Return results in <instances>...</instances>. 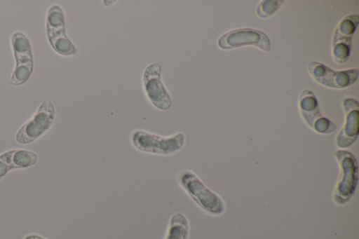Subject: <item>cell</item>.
<instances>
[{"mask_svg": "<svg viewBox=\"0 0 359 239\" xmlns=\"http://www.w3.org/2000/svg\"><path fill=\"white\" fill-rule=\"evenodd\" d=\"M357 15H349L344 18L336 27L332 39V54L337 63L345 62L350 54L351 40L358 24Z\"/></svg>", "mask_w": 359, "mask_h": 239, "instance_id": "obj_10", "label": "cell"}, {"mask_svg": "<svg viewBox=\"0 0 359 239\" xmlns=\"http://www.w3.org/2000/svg\"><path fill=\"white\" fill-rule=\"evenodd\" d=\"M11 44L16 60V65L10 83L20 86L29 78L34 67L31 44L27 36L20 32H15L11 37Z\"/></svg>", "mask_w": 359, "mask_h": 239, "instance_id": "obj_5", "label": "cell"}, {"mask_svg": "<svg viewBox=\"0 0 359 239\" xmlns=\"http://www.w3.org/2000/svg\"><path fill=\"white\" fill-rule=\"evenodd\" d=\"M142 83L145 95L153 106L162 111L170 109L171 97L163 83L161 67L158 63H151L145 67Z\"/></svg>", "mask_w": 359, "mask_h": 239, "instance_id": "obj_6", "label": "cell"}, {"mask_svg": "<svg viewBox=\"0 0 359 239\" xmlns=\"http://www.w3.org/2000/svg\"><path fill=\"white\" fill-rule=\"evenodd\" d=\"M189 224L187 217L176 212L171 216L165 239H188Z\"/></svg>", "mask_w": 359, "mask_h": 239, "instance_id": "obj_14", "label": "cell"}, {"mask_svg": "<svg viewBox=\"0 0 359 239\" xmlns=\"http://www.w3.org/2000/svg\"><path fill=\"white\" fill-rule=\"evenodd\" d=\"M65 28L62 9L57 4L49 7L46 15V31L52 32Z\"/></svg>", "mask_w": 359, "mask_h": 239, "instance_id": "obj_15", "label": "cell"}, {"mask_svg": "<svg viewBox=\"0 0 359 239\" xmlns=\"http://www.w3.org/2000/svg\"><path fill=\"white\" fill-rule=\"evenodd\" d=\"M185 141L186 136L182 132L165 137L137 129L130 135L131 144L135 149L160 156H170L180 151Z\"/></svg>", "mask_w": 359, "mask_h": 239, "instance_id": "obj_2", "label": "cell"}, {"mask_svg": "<svg viewBox=\"0 0 359 239\" xmlns=\"http://www.w3.org/2000/svg\"><path fill=\"white\" fill-rule=\"evenodd\" d=\"M335 157L340 167L333 199L338 205L346 204L353 194L358 182V165L355 156L349 151L338 150Z\"/></svg>", "mask_w": 359, "mask_h": 239, "instance_id": "obj_3", "label": "cell"}, {"mask_svg": "<svg viewBox=\"0 0 359 239\" xmlns=\"http://www.w3.org/2000/svg\"><path fill=\"white\" fill-rule=\"evenodd\" d=\"M218 46L224 50L243 46H255L263 51L270 50V40L262 32L254 29H237L222 35L217 41Z\"/></svg>", "mask_w": 359, "mask_h": 239, "instance_id": "obj_7", "label": "cell"}, {"mask_svg": "<svg viewBox=\"0 0 359 239\" xmlns=\"http://www.w3.org/2000/svg\"><path fill=\"white\" fill-rule=\"evenodd\" d=\"M283 1H263L257 8V14L264 18L272 15L281 6Z\"/></svg>", "mask_w": 359, "mask_h": 239, "instance_id": "obj_16", "label": "cell"}, {"mask_svg": "<svg viewBox=\"0 0 359 239\" xmlns=\"http://www.w3.org/2000/svg\"><path fill=\"white\" fill-rule=\"evenodd\" d=\"M307 69L318 83L332 88H345L355 82L358 76L356 69L334 71L318 62H311Z\"/></svg>", "mask_w": 359, "mask_h": 239, "instance_id": "obj_8", "label": "cell"}, {"mask_svg": "<svg viewBox=\"0 0 359 239\" xmlns=\"http://www.w3.org/2000/svg\"><path fill=\"white\" fill-rule=\"evenodd\" d=\"M38 161L36 153L26 149H12L0 155V181L11 170L25 169Z\"/></svg>", "mask_w": 359, "mask_h": 239, "instance_id": "obj_12", "label": "cell"}, {"mask_svg": "<svg viewBox=\"0 0 359 239\" xmlns=\"http://www.w3.org/2000/svg\"><path fill=\"white\" fill-rule=\"evenodd\" d=\"M177 182L192 200L205 212L219 216L225 211V205L221 197L209 189L191 170H182L177 176Z\"/></svg>", "mask_w": 359, "mask_h": 239, "instance_id": "obj_1", "label": "cell"}, {"mask_svg": "<svg viewBox=\"0 0 359 239\" xmlns=\"http://www.w3.org/2000/svg\"><path fill=\"white\" fill-rule=\"evenodd\" d=\"M299 107L307 125L314 131L327 134L334 131L335 125L320 113L317 100L309 90H304L299 97Z\"/></svg>", "mask_w": 359, "mask_h": 239, "instance_id": "obj_9", "label": "cell"}, {"mask_svg": "<svg viewBox=\"0 0 359 239\" xmlns=\"http://www.w3.org/2000/svg\"><path fill=\"white\" fill-rule=\"evenodd\" d=\"M55 116L52 102L48 99L44 100L32 118L19 128L15 134V141L20 144L34 142L51 128Z\"/></svg>", "mask_w": 359, "mask_h": 239, "instance_id": "obj_4", "label": "cell"}, {"mask_svg": "<svg viewBox=\"0 0 359 239\" xmlns=\"http://www.w3.org/2000/svg\"><path fill=\"white\" fill-rule=\"evenodd\" d=\"M24 239H46L45 238L37 235V234H29L27 235Z\"/></svg>", "mask_w": 359, "mask_h": 239, "instance_id": "obj_17", "label": "cell"}, {"mask_svg": "<svg viewBox=\"0 0 359 239\" xmlns=\"http://www.w3.org/2000/svg\"><path fill=\"white\" fill-rule=\"evenodd\" d=\"M343 107L345 123L336 138V144L338 147L346 148L358 138L359 107L355 100L346 98L343 101Z\"/></svg>", "mask_w": 359, "mask_h": 239, "instance_id": "obj_11", "label": "cell"}, {"mask_svg": "<svg viewBox=\"0 0 359 239\" xmlns=\"http://www.w3.org/2000/svg\"><path fill=\"white\" fill-rule=\"evenodd\" d=\"M50 46L57 53L70 56L76 54L77 48L67 38L65 28L47 32Z\"/></svg>", "mask_w": 359, "mask_h": 239, "instance_id": "obj_13", "label": "cell"}]
</instances>
